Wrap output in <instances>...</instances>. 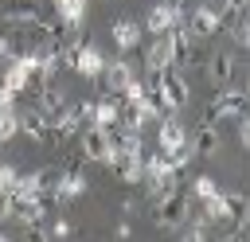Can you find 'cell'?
Segmentation results:
<instances>
[{"label": "cell", "mask_w": 250, "mask_h": 242, "mask_svg": "<svg viewBox=\"0 0 250 242\" xmlns=\"http://www.w3.org/2000/svg\"><path fill=\"white\" fill-rule=\"evenodd\" d=\"M0 219H12V195L0 191Z\"/></svg>", "instance_id": "cell-30"}, {"label": "cell", "mask_w": 250, "mask_h": 242, "mask_svg": "<svg viewBox=\"0 0 250 242\" xmlns=\"http://www.w3.org/2000/svg\"><path fill=\"white\" fill-rule=\"evenodd\" d=\"M109 39H113L117 51H137V47H141V20L117 16V20L109 23Z\"/></svg>", "instance_id": "cell-7"}, {"label": "cell", "mask_w": 250, "mask_h": 242, "mask_svg": "<svg viewBox=\"0 0 250 242\" xmlns=\"http://www.w3.org/2000/svg\"><path fill=\"white\" fill-rule=\"evenodd\" d=\"M176 230H180V238H184V242H207V234H211V222H207L203 215H191V219H184Z\"/></svg>", "instance_id": "cell-21"}, {"label": "cell", "mask_w": 250, "mask_h": 242, "mask_svg": "<svg viewBox=\"0 0 250 242\" xmlns=\"http://www.w3.org/2000/svg\"><path fill=\"white\" fill-rule=\"evenodd\" d=\"M0 242H4V230H0Z\"/></svg>", "instance_id": "cell-32"}, {"label": "cell", "mask_w": 250, "mask_h": 242, "mask_svg": "<svg viewBox=\"0 0 250 242\" xmlns=\"http://www.w3.org/2000/svg\"><path fill=\"white\" fill-rule=\"evenodd\" d=\"M184 219H188V191H184L180 183H176L168 195L152 199V222H156L160 230H176Z\"/></svg>", "instance_id": "cell-3"}, {"label": "cell", "mask_w": 250, "mask_h": 242, "mask_svg": "<svg viewBox=\"0 0 250 242\" xmlns=\"http://www.w3.org/2000/svg\"><path fill=\"white\" fill-rule=\"evenodd\" d=\"M86 191V176L78 172V168H66V172H59V183H55V195H59V203L62 199H78Z\"/></svg>", "instance_id": "cell-17"}, {"label": "cell", "mask_w": 250, "mask_h": 242, "mask_svg": "<svg viewBox=\"0 0 250 242\" xmlns=\"http://www.w3.org/2000/svg\"><path fill=\"white\" fill-rule=\"evenodd\" d=\"M207 78H211V86L234 82V55H230V51H215V55L207 59Z\"/></svg>", "instance_id": "cell-14"}, {"label": "cell", "mask_w": 250, "mask_h": 242, "mask_svg": "<svg viewBox=\"0 0 250 242\" xmlns=\"http://www.w3.org/2000/svg\"><path fill=\"white\" fill-rule=\"evenodd\" d=\"M0 20H8L16 27H35L39 0H0Z\"/></svg>", "instance_id": "cell-11"}, {"label": "cell", "mask_w": 250, "mask_h": 242, "mask_svg": "<svg viewBox=\"0 0 250 242\" xmlns=\"http://www.w3.org/2000/svg\"><path fill=\"white\" fill-rule=\"evenodd\" d=\"M246 86L242 82H227V86H215V98L207 101L203 109V121L219 125V121H234L238 113H246Z\"/></svg>", "instance_id": "cell-1"}, {"label": "cell", "mask_w": 250, "mask_h": 242, "mask_svg": "<svg viewBox=\"0 0 250 242\" xmlns=\"http://www.w3.org/2000/svg\"><path fill=\"white\" fill-rule=\"evenodd\" d=\"M246 12V0H219V16L230 20V16H242Z\"/></svg>", "instance_id": "cell-26"}, {"label": "cell", "mask_w": 250, "mask_h": 242, "mask_svg": "<svg viewBox=\"0 0 250 242\" xmlns=\"http://www.w3.org/2000/svg\"><path fill=\"white\" fill-rule=\"evenodd\" d=\"M62 105H66L62 90H59L55 82H43L39 94H35V109H39V113H55V109H62Z\"/></svg>", "instance_id": "cell-20"}, {"label": "cell", "mask_w": 250, "mask_h": 242, "mask_svg": "<svg viewBox=\"0 0 250 242\" xmlns=\"http://www.w3.org/2000/svg\"><path fill=\"white\" fill-rule=\"evenodd\" d=\"M223 27H230V39H234V47H250V27H246V20H242V16H230V20H223Z\"/></svg>", "instance_id": "cell-22"}, {"label": "cell", "mask_w": 250, "mask_h": 242, "mask_svg": "<svg viewBox=\"0 0 250 242\" xmlns=\"http://www.w3.org/2000/svg\"><path fill=\"white\" fill-rule=\"evenodd\" d=\"M16 180H20V168L16 164H0V191H12Z\"/></svg>", "instance_id": "cell-25"}, {"label": "cell", "mask_w": 250, "mask_h": 242, "mask_svg": "<svg viewBox=\"0 0 250 242\" xmlns=\"http://www.w3.org/2000/svg\"><path fill=\"white\" fill-rule=\"evenodd\" d=\"M211 226L215 222H230V203H227V191H215L211 199H203V211H199Z\"/></svg>", "instance_id": "cell-19"}, {"label": "cell", "mask_w": 250, "mask_h": 242, "mask_svg": "<svg viewBox=\"0 0 250 242\" xmlns=\"http://www.w3.org/2000/svg\"><path fill=\"white\" fill-rule=\"evenodd\" d=\"M78 148H82V160H98V164L109 160V141H105V133L98 125L78 129Z\"/></svg>", "instance_id": "cell-10"}, {"label": "cell", "mask_w": 250, "mask_h": 242, "mask_svg": "<svg viewBox=\"0 0 250 242\" xmlns=\"http://www.w3.org/2000/svg\"><path fill=\"white\" fill-rule=\"evenodd\" d=\"M188 141V129L180 125V117L176 113H160L156 117V148L160 152H172L176 144H184Z\"/></svg>", "instance_id": "cell-9"}, {"label": "cell", "mask_w": 250, "mask_h": 242, "mask_svg": "<svg viewBox=\"0 0 250 242\" xmlns=\"http://www.w3.org/2000/svg\"><path fill=\"white\" fill-rule=\"evenodd\" d=\"M184 20H188V8H184V0H160V4H152L148 12H145V31L148 35H164V31H172V27H184Z\"/></svg>", "instance_id": "cell-4"}, {"label": "cell", "mask_w": 250, "mask_h": 242, "mask_svg": "<svg viewBox=\"0 0 250 242\" xmlns=\"http://www.w3.org/2000/svg\"><path fill=\"white\" fill-rule=\"evenodd\" d=\"M117 121H121V98H117V94H109V98L94 101V125H98V129L117 125Z\"/></svg>", "instance_id": "cell-18"}, {"label": "cell", "mask_w": 250, "mask_h": 242, "mask_svg": "<svg viewBox=\"0 0 250 242\" xmlns=\"http://www.w3.org/2000/svg\"><path fill=\"white\" fill-rule=\"evenodd\" d=\"M133 78H137V74H133L129 59H113V62H105V66H102V82H105V90H109V94H117V98H121V90H125Z\"/></svg>", "instance_id": "cell-12"}, {"label": "cell", "mask_w": 250, "mask_h": 242, "mask_svg": "<svg viewBox=\"0 0 250 242\" xmlns=\"http://www.w3.org/2000/svg\"><path fill=\"white\" fill-rule=\"evenodd\" d=\"M55 4V16L62 20V27H82V20H86V8H90V0H51Z\"/></svg>", "instance_id": "cell-15"}, {"label": "cell", "mask_w": 250, "mask_h": 242, "mask_svg": "<svg viewBox=\"0 0 250 242\" xmlns=\"http://www.w3.org/2000/svg\"><path fill=\"white\" fill-rule=\"evenodd\" d=\"M188 98H191V90H188L184 74H180L176 66H164V70H160V82H156V101H160V109H164V113H180V109L188 105Z\"/></svg>", "instance_id": "cell-2"}, {"label": "cell", "mask_w": 250, "mask_h": 242, "mask_svg": "<svg viewBox=\"0 0 250 242\" xmlns=\"http://www.w3.org/2000/svg\"><path fill=\"white\" fill-rule=\"evenodd\" d=\"M47 234H55V238H66V234H74V226L66 222V219H59V222H51V230Z\"/></svg>", "instance_id": "cell-28"}, {"label": "cell", "mask_w": 250, "mask_h": 242, "mask_svg": "<svg viewBox=\"0 0 250 242\" xmlns=\"http://www.w3.org/2000/svg\"><path fill=\"white\" fill-rule=\"evenodd\" d=\"M20 133V109H0V144Z\"/></svg>", "instance_id": "cell-23"}, {"label": "cell", "mask_w": 250, "mask_h": 242, "mask_svg": "<svg viewBox=\"0 0 250 242\" xmlns=\"http://www.w3.org/2000/svg\"><path fill=\"white\" fill-rule=\"evenodd\" d=\"M191 148H195V156H215V152H219V125L199 121V129H195V137H191Z\"/></svg>", "instance_id": "cell-16"}, {"label": "cell", "mask_w": 250, "mask_h": 242, "mask_svg": "<svg viewBox=\"0 0 250 242\" xmlns=\"http://www.w3.org/2000/svg\"><path fill=\"white\" fill-rule=\"evenodd\" d=\"M184 27H188V35H191V39H207V35L223 31V16H219V8H215V4H199V8H191V12H188Z\"/></svg>", "instance_id": "cell-5"}, {"label": "cell", "mask_w": 250, "mask_h": 242, "mask_svg": "<svg viewBox=\"0 0 250 242\" xmlns=\"http://www.w3.org/2000/svg\"><path fill=\"white\" fill-rule=\"evenodd\" d=\"M172 66V51H168V31L164 35H152L145 43V70H164Z\"/></svg>", "instance_id": "cell-13"}, {"label": "cell", "mask_w": 250, "mask_h": 242, "mask_svg": "<svg viewBox=\"0 0 250 242\" xmlns=\"http://www.w3.org/2000/svg\"><path fill=\"white\" fill-rule=\"evenodd\" d=\"M113 234H117V238H129V234H133V226H129V219H121V222H117V230H113Z\"/></svg>", "instance_id": "cell-31"}, {"label": "cell", "mask_w": 250, "mask_h": 242, "mask_svg": "<svg viewBox=\"0 0 250 242\" xmlns=\"http://www.w3.org/2000/svg\"><path fill=\"white\" fill-rule=\"evenodd\" d=\"M16 98H20V94H12V90L0 82V109H16Z\"/></svg>", "instance_id": "cell-29"}, {"label": "cell", "mask_w": 250, "mask_h": 242, "mask_svg": "<svg viewBox=\"0 0 250 242\" xmlns=\"http://www.w3.org/2000/svg\"><path fill=\"white\" fill-rule=\"evenodd\" d=\"M102 66H105V55H102L94 43L78 39V43H74V66H70V70H78L82 78H102Z\"/></svg>", "instance_id": "cell-6"}, {"label": "cell", "mask_w": 250, "mask_h": 242, "mask_svg": "<svg viewBox=\"0 0 250 242\" xmlns=\"http://www.w3.org/2000/svg\"><path fill=\"white\" fill-rule=\"evenodd\" d=\"M215 191H219V183H215V180H211V176H199V180H195V183H191V195H195V199H199V203H203V199H211V195H215Z\"/></svg>", "instance_id": "cell-24"}, {"label": "cell", "mask_w": 250, "mask_h": 242, "mask_svg": "<svg viewBox=\"0 0 250 242\" xmlns=\"http://www.w3.org/2000/svg\"><path fill=\"white\" fill-rule=\"evenodd\" d=\"M20 133L23 137H31L35 144H59V137H55V129H51V121L39 113V109H31V113H20Z\"/></svg>", "instance_id": "cell-8"}, {"label": "cell", "mask_w": 250, "mask_h": 242, "mask_svg": "<svg viewBox=\"0 0 250 242\" xmlns=\"http://www.w3.org/2000/svg\"><path fill=\"white\" fill-rule=\"evenodd\" d=\"M234 121H238V144H242V148H250V121H246V113H238Z\"/></svg>", "instance_id": "cell-27"}]
</instances>
